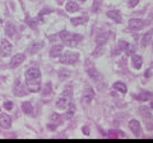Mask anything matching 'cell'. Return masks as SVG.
Wrapping results in <instances>:
<instances>
[{
	"mask_svg": "<svg viewBox=\"0 0 153 143\" xmlns=\"http://www.w3.org/2000/svg\"><path fill=\"white\" fill-rule=\"evenodd\" d=\"M107 17H109L110 19H112V21H115V22H117V23H121L122 22L120 11H117V10H115V9L107 11Z\"/></svg>",
	"mask_w": 153,
	"mask_h": 143,
	"instance_id": "11",
	"label": "cell"
},
{
	"mask_svg": "<svg viewBox=\"0 0 153 143\" xmlns=\"http://www.w3.org/2000/svg\"><path fill=\"white\" fill-rule=\"evenodd\" d=\"M134 51H135V46L134 45H126V47H125V52H126V55H132V54H134Z\"/></svg>",
	"mask_w": 153,
	"mask_h": 143,
	"instance_id": "31",
	"label": "cell"
},
{
	"mask_svg": "<svg viewBox=\"0 0 153 143\" xmlns=\"http://www.w3.org/2000/svg\"><path fill=\"white\" fill-rule=\"evenodd\" d=\"M114 90H115V91H119V92H120V93H122V95H125L126 91H128V88H126V84H125V83L116 82V83H114Z\"/></svg>",
	"mask_w": 153,
	"mask_h": 143,
	"instance_id": "20",
	"label": "cell"
},
{
	"mask_svg": "<svg viewBox=\"0 0 153 143\" xmlns=\"http://www.w3.org/2000/svg\"><path fill=\"white\" fill-rule=\"evenodd\" d=\"M65 9H66V11H69V13H74V11H78L80 8L75 1H68L66 5H65Z\"/></svg>",
	"mask_w": 153,
	"mask_h": 143,
	"instance_id": "18",
	"label": "cell"
},
{
	"mask_svg": "<svg viewBox=\"0 0 153 143\" xmlns=\"http://www.w3.org/2000/svg\"><path fill=\"white\" fill-rule=\"evenodd\" d=\"M4 107H5V110H13V107H14V103L11 102V101H5L4 102Z\"/></svg>",
	"mask_w": 153,
	"mask_h": 143,
	"instance_id": "34",
	"label": "cell"
},
{
	"mask_svg": "<svg viewBox=\"0 0 153 143\" xmlns=\"http://www.w3.org/2000/svg\"><path fill=\"white\" fill-rule=\"evenodd\" d=\"M57 75H59L60 80H66L69 77H70V72L66 70V69H60V70L57 72Z\"/></svg>",
	"mask_w": 153,
	"mask_h": 143,
	"instance_id": "26",
	"label": "cell"
},
{
	"mask_svg": "<svg viewBox=\"0 0 153 143\" xmlns=\"http://www.w3.org/2000/svg\"><path fill=\"white\" fill-rule=\"evenodd\" d=\"M83 133H84V134H87V136H88V134H89V129H88L87 126H84V128H83Z\"/></svg>",
	"mask_w": 153,
	"mask_h": 143,
	"instance_id": "38",
	"label": "cell"
},
{
	"mask_svg": "<svg viewBox=\"0 0 153 143\" xmlns=\"http://www.w3.org/2000/svg\"><path fill=\"white\" fill-rule=\"evenodd\" d=\"M60 38L64 41V44L66 46H70V47H74L80 42L82 40V36L80 34H74V33H70L69 31H61L60 32Z\"/></svg>",
	"mask_w": 153,
	"mask_h": 143,
	"instance_id": "1",
	"label": "cell"
},
{
	"mask_svg": "<svg viewBox=\"0 0 153 143\" xmlns=\"http://www.w3.org/2000/svg\"><path fill=\"white\" fill-rule=\"evenodd\" d=\"M132 63H133V67L135 69H140L142 68V64H143V57L140 55H137L134 54L133 57H132Z\"/></svg>",
	"mask_w": 153,
	"mask_h": 143,
	"instance_id": "16",
	"label": "cell"
},
{
	"mask_svg": "<svg viewBox=\"0 0 153 143\" xmlns=\"http://www.w3.org/2000/svg\"><path fill=\"white\" fill-rule=\"evenodd\" d=\"M71 24L74 26H79V24H84V23L88 22V17H86V15H83V17H78V18H71L70 19Z\"/></svg>",
	"mask_w": 153,
	"mask_h": 143,
	"instance_id": "21",
	"label": "cell"
},
{
	"mask_svg": "<svg viewBox=\"0 0 153 143\" xmlns=\"http://www.w3.org/2000/svg\"><path fill=\"white\" fill-rule=\"evenodd\" d=\"M26 88L29 92H38L41 90V78H38V79H26Z\"/></svg>",
	"mask_w": 153,
	"mask_h": 143,
	"instance_id": "4",
	"label": "cell"
},
{
	"mask_svg": "<svg viewBox=\"0 0 153 143\" xmlns=\"http://www.w3.org/2000/svg\"><path fill=\"white\" fill-rule=\"evenodd\" d=\"M63 45H55V46H52L51 50H50V56L51 57H59L61 54H63Z\"/></svg>",
	"mask_w": 153,
	"mask_h": 143,
	"instance_id": "13",
	"label": "cell"
},
{
	"mask_svg": "<svg viewBox=\"0 0 153 143\" xmlns=\"http://www.w3.org/2000/svg\"><path fill=\"white\" fill-rule=\"evenodd\" d=\"M14 93L19 96V97L26 95V86H23V83L19 79L17 80V83H15V86H14Z\"/></svg>",
	"mask_w": 153,
	"mask_h": 143,
	"instance_id": "10",
	"label": "cell"
},
{
	"mask_svg": "<svg viewBox=\"0 0 153 143\" xmlns=\"http://www.w3.org/2000/svg\"><path fill=\"white\" fill-rule=\"evenodd\" d=\"M94 97V91H93V88L88 86L86 88V92H84V96H83V101L84 102H91L92 100H93Z\"/></svg>",
	"mask_w": 153,
	"mask_h": 143,
	"instance_id": "14",
	"label": "cell"
},
{
	"mask_svg": "<svg viewBox=\"0 0 153 143\" xmlns=\"http://www.w3.org/2000/svg\"><path fill=\"white\" fill-rule=\"evenodd\" d=\"M140 113H142V115L144 116V119H151V118H152V107H151V106H149V107L142 106V107H140Z\"/></svg>",
	"mask_w": 153,
	"mask_h": 143,
	"instance_id": "22",
	"label": "cell"
},
{
	"mask_svg": "<svg viewBox=\"0 0 153 143\" xmlns=\"http://www.w3.org/2000/svg\"><path fill=\"white\" fill-rule=\"evenodd\" d=\"M51 11H52V9H50V8H47V9H44V10H42L41 13H40V15H38V19H41V18H42V15H44V14L51 13Z\"/></svg>",
	"mask_w": 153,
	"mask_h": 143,
	"instance_id": "35",
	"label": "cell"
},
{
	"mask_svg": "<svg viewBox=\"0 0 153 143\" xmlns=\"http://www.w3.org/2000/svg\"><path fill=\"white\" fill-rule=\"evenodd\" d=\"M78 59H79V55H78V54L68 51L66 54H64V55L61 56L60 63H61V64H66V65H73V64H75L76 61H78Z\"/></svg>",
	"mask_w": 153,
	"mask_h": 143,
	"instance_id": "3",
	"label": "cell"
},
{
	"mask_svg": "<svg viewBox=\"0 0 153 143\" xmlns=\"http://www.w3.org/2000/svg\"><path fill=\"white\" fill-rule=\"evenodd\" d=\"M22 109H23V113L27 115H32V113H33V106L31 102H24L22 105Z\"/></svg>",
	"mask_w": 153,
	"mask_h": 143,
	"instance_id": "25",
	"label": "cell"
},
{
	"mask_svg": "<svg viewBox=\"0 0 153 143\" xmlns=\"http://www.w3.org/2000/svg\"><path fill=\"white\" fill-rule=\"evenodd\" d=\"M42 47H44V42H42V41L34 42V44L31 45V46H29V49H28V50H29V54H32V55H33V54H36V52L40 51V50H41Z\"/></svg>",
	"mask_w": 153,
	"mask_h": 143,
	"instance_id": "17",
	"label": "cell"
},
{
	"mask_svg": "<svg viewBox=\"0 0 153 143\" xmlns=\"http://www.w3.org/2000/svg\"><path fill=\"white\" fill-rule=\"evenodd\" d=\"M79 1H82V3H83V1H86V0H79Z\"/></svg>",
	"mask_w": 153,
	"mask_h": 143,
	"instance_id": "40",
	"label": "cell"
},
{
	"mask_svg": "<svg viewBox=\"0 0 153 143\" xmlns=\"http://www.w3.org/2000/svg\"><path fill=\"white\" fill-rule=\"evenodd\" d=\"M151 75H152V67L149 68V69H147V72L144 73V77H145V78H151Z\"/></svg>",
	"mask_w": 153,
	"mask_h": 143,
	"instance_id": "37",
	"label": "cell"
},
{
	"mask_svg": "<svg viewBox=\"0 0 153 143\" xmlns=\"http://www.w3.org/2000/svg\"><path fill=\"white\" fill-rule=\"evenodd\" d=\"M24 59H26V56L23 55V54H17L15 56H13L11 57V60H10V68H17V67H19L23 61H24Z\"/></svg>",
	"mask_w": 153,
	"mask_h": 143,
	"instance_id": "8",
	"label": "cell"
},
{
	"mask_svg": "<svg viewBox=\"0 0 153 143\" xmlns=\"http://www.w3.org/2000/svg\"><path fill=\"white\" fill-rule=\"evenodd\" d=\"M50 129H56V125H49Z\"/></svg>",
	"mask_w": 153,
	"mask_h": 143,
	"instance_id": "39",
	"label": "cell"
},
{
	"mask_svg": "<svg viewBox=\"0 0 153 143\" xmlns=\"http://www.w3.org/2000/svg\"><path fill=\"white\" fill-rule=\"evenodd\" d=\"M129 128L130 130L135 134V136H139V133H140V124H139V121L135 120V119H133V120H130L129 121Z\"/></svg>",
	"mask_w": 153,
	"mask_h": 143,
	"instance_id": "12",
	"label": "cell"
},
{
	"mask_svg": "<svg viewBox=\"0 0 153 143\" xmlns=\"http://www.w3.org/2000/svg\"><path fill=\"white\" fill-rule=\"evenodd\" d=\"M14 26L11 24V23H6V26H5V33L8 34L9 37H14L15 36V33H14Z\"/></svg>",
	"mask_w": 153,
	"mask_h": 143,
	"instance_id": "27",
	"label": "cell"
},
{
	"mask_svg": "<svg viewBox=\"0 0 153 143\" xmlns=\"http://www.w3.org/2000/svg\"><path fill=\"white\" fill-rule=\"evenodd\" d=\"M103 52H105V45H97V47H96V50L93 51V56L98 57V56H101Z\"/></svg>",
	"mask_w": 153,
	"mask_h": 143,
	"instance_id": "29",
	"label": "cell"
},
{
	"mask_svg": "<svg viewBox=\"0 0 153 143\" xmlns=\"http://www.w3.org/2000/svg\"><path fill=\"white\" fill-rule=\"evenodd\" d=\"M51 121H52L55 125H59L60 123H61V118H60V115H59V114H56V113H54V114L51 115Z\"/></svg>",
	"mask_w": 153,
	"mask_h": 143,
	"instance_id": "30",
	"label": "cell"
},
{
	"mask_svg": "<svg viewBox=\"0 0 153 143\" xmlns=\"http://www.w3.org/2000/svg\"><path fill=\"white\" fill-rule=\"evenodd\" d=\"M0 125L3 126L4 129H9L11 126V119L9 115L6 114H1L0 115Z\"/></svg>",
	"mask_w": 153,
	"mask_h": 143,
	"instance_id": "9",
	"label": "cell"
},
{
	"mask_svg": "<svg viewBox=\"0 0 153 143\" xmlns=\"http://www.w3.org/2000/svg\"><path fill=\"white\" fill-rule=\"evenodd\" d=\"M138 3H139V0H129V6L134 8L135 5H138Z\"/></svg>",
	"mask_w": 153,
	"mask_h": 143,
	"instance_id": "36",
	"label": "cell"
},
{
	"mask_svg": "<svg viewBox=\"0 0 153 143\" xmlns=\"http://www.w3.org/2000/svg\"><path fill=\"white\" fill-rule=\"evenodd\" d=\"M70 97H71L70 91L65 90L64 93L56 100V107H57V109H65V107L69 105V102H70Z\"/></svg>",
	"mask_w": 153,
	"mask_h": 143,
	"instance_id": "2",
	"label": "cell"
},
{
	"mask_svg": "<svg viewBox=\"0 0 153 143\" xmlns=\"http://www.w3.org/2000/svg\"><path fill=\"white\" fill-rule=\"evenodd\" d=\"M11 45H10V42L8 41V40H1V42H0V54H1V56L3 57H5V56H9L10 55V52H11Z\"/></svg>",
	"mask_w": 153,
	"mask_h": 143,
	"instance_id": "5",
	"label": "cell"
},
{
	"mask_svg": "<svg viewBox=\"0 0 153 143\" xmlns=\"http://www.w3.org/2000/svg\"><path fill=\"white\" fill-rule=\"evenodd\" d=\"M151 41H152V32L149 31L148 33H145L143 36V40H142V46H143V47H147V46L151 44Z\"/></svg>",
	"mask_w": 153,
	"mask_h": 143,
	"instance_id": "24",
	"label": "cell"
},
{
	"mask_svg": "<svg viewBox=\"0 0 153 143\" xmlns=\"http://www.w3.org/2000/svg\"><path fill=\"white\" fill-rule=\"evenodd\" d=\"M74 113H75V106H74V103H70V102H69V109H68V113L65 114V118H66L68 120H69V119L73 118Z\"/></svg>",
	"mask_w": 153,
	"mask_h": 143,
	"instance_id": "28",
	"label": "cell"
},
{
	"mask_svg": "<svg viewBox=\"0 0 153 143\" xmlns=\"http://www.w3.org/2000/svg\"><path fill=\"white\" fill-rule=\"evenodd\" d=\"M88 75H89L92 79H94L96 82H98V80L102 79L101 73H99L97 69H94V68H89V69H88Z\"/></svg>",
	"mask_w": 153,
	"mask_h": 143,
	"instance_id": "15",
	"label": "cell"
},
{
	"mask_svg": "<svg viewBox=\"0 0 153 143\" xmlns=\"http://www.w3.org/2000/svg\"><path fill=\"white\" fill-rule=\"evenodd\" d=\"M50 93H51V83H47L44 88V92H42V95L44 96H49Z\"/></svg>",
	"mask_w": 153,
	"mask_h": 143,
	"instance_id": "32",
	"label": "cell"
},
{
	"mask_svg": "<svg viewBox=\"0 0 153 143\" xmlns=\"http://www.w3.org/2000/svg\"><path fill=\"white\" fill-rule=\"evenodd\" d=\"M151 97H152V93L149 91H142L138 95V100L139 101H148V100H151Z\"/></svg>",
	"mask_w": 153,
	"mask_h": 143,
	"instance_id": "23",
	"label": "cell"
},
{
	"mask_svg": "<svg viewBox=\"0 0 153 143\" xmlns=\"http://www.w3.org/2000/svg\"><path fill=\"white\" fill-rule=\"evenodd\" d=\"M41 78V72L38 68H29L26 72V79H38Z\"/></svg>",
	"mask_w": 153,
	"mask_h": 143,
	"instance_id": "7",
	"label": "cell"
},
{
	"mask_svg": "<svg viewBox=\"0 0 153 143\" xmlns=\"http://www.w3.org/2000/svg\"><path fill=\"white\" fill-rule=\"evenodd\" d=\"M109 137L110 138H115V137H125L124 133H116V130H111L109 133Z\"/></svg>",
	"mask_w": 153,
	"mask_h": 143,
	"instance_id": "33",
	"label": "cell"
},
{
	"mask_svg": "<svg viewBox=\"0 0 153 143\" xmlns=\"http://www.w3.org/2000/svg\"><path fill=\"white\" fill-rule=\"evenodd\" d=\"M109 37H110V34L106 33V32L98 34V36L96 37V44H97V45H105V44H107V40H109Z\"/></svg>",
	"mask_w": 153,
	"mask_h": 143,
	"instance_id": "19",
	"label": "cell"
},
{
	"mask_svg": "<svg viewBox=\"0 0 153 143\" xmlns=\"http://www.w3.org/2000/svg\"><path fill=\"white\" fill-rule=\"evenodd\" d=\"M144 27V22L143 19H139V18H133L129 21V28L132 31H139Z\"/></svg>",
	"mask_w": 153,
	"mask_h": 143,
	"instance_id": "6",
	"label": "cell"
}]
</instances>
